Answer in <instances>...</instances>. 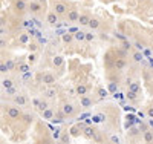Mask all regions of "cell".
Returning <instances> with one entry per match:
<instances>
[{
	"instance_id": "6da1fadb",
	"label": "cell",
	"mask_w": 153,
	"mask_h": 144,
	"mask_svg": "<svg viewBox=\"0 0 153 144\" xmlns=\"http://www.w3.org/2000/svg\"><path fill=\"white\" fill-rule=\"evenodd\" d=\"M28 8V0H12V11L17 16L25 14V11Z\"/></svg>"
},
{
	"instance_id": "7a4b0ae2",
	"label": "cell",
	"mask_w": 153,
	"mask_h": 144,
	"mask_svg": "<svg viewBox=\"0 0 153 144\" xmlns=\"http://www.w3.org/2000/svg\"><path fill=\"white\" fill-rule=\"evenodd\" d=\"M5 112H6V116L11 118V120H20L22 115H23V112L19 107H16V106H6Z\"/></svg>"
},
{
	"instance_id": "3957f363",
	"label": "cell",
	"mask_w": 153,
	"mask_h": 144,
	"mask_svg": "<svg viewBox=\"0 0 153 144\" xmlns=\"http://www.w3.org/2000/svg\"><path fill=\"white\" fill-rule=\"evenodd\" d=\"M54 11L57 12L60 17L61 16H66V12H68V3L65 2V0H55V2H54Z\"/></svg>"
},
{
	"instance_id": "277c9868",
	"label": "cell",
	"mask_w": 153,
	"mask_h": 144,
	"mask_svg": "<svg viewBox=\"0 0 153 144\" xmlns=\"http://www.w3.org/2000/svg\"><path fill=\"white\" fill-rule=\"evenodd\" d=\"M12 101H14L16 106H26L29 100H28L26 95H23V94H16L14 97H12Z\"/></svg>"
},
{
	"instance_id": "5b68a950",
	"label": "cell",
	"mask_w": 153,
	"mask_h": 144,
	"mask_svg": "<svg viewBox=\"0 0 153 144\" xmlns=\"http://www.w3.org/2000/svg\"><path fill=\"white\" fill-rule=\"evenodd\" d=\"M32 106L38 110V112H43L48 107V101L46 100H40V98H34L32 100Z\"/></svg>"
},
{
	"instance_id": "8992f818",
	"label": "cell",
	"mask_w": 153,
	"mask_h": 144,
	"mask_svg": "<svg viewBox=\"0 0 153 144\" xmlns=\"http://www.w3.org/2000/svg\"><path fill=\"white\" fill-rule=\"evenodd\" d=\"M29 11L32 12V14H35V16L42 14V11H43L42 3H40V2H37V0H32V2H29Z\"/></svg>"
},
{
	"instance_id": "52a82bcc",
	"label": "cell",
	"mask_w": 153,
	"mask_h": 144,
	"mask_svg": "<svg viewBox=\"0 0 153 144\" xmlns=\"http://www.w3.org/2000/svg\"><path fill=\"white\" fill-rule=\"evenodd\" d=\"M83 127H84V124H74V126L69 129L71 137H72V138H76V137L83 135Z\"/></svg>"
},
{
	"instance_id": "ba28073f",
	"label": "cell",
	"mask_w": 153,
	"mask_h": 144,
	"mask_svg": "<svg viewBox=\"0 0 153 144\" xmlns=\"http://www.w3.org/2000/svg\"><path fill=\"white\" fill-rule=\"evenodd\" d=\"M63 113H65V116H74L76 112H75V107L72 106L71 103H65L63 104V107H61Z\"/></svg>"
},
{
	"instance_id": "9c48e42d",
	"label": "cell",
	"mask_w": 153,
	"mask_h": 144,
	"mask_svg": "<svg viewBox=\"0 0 153 144\" xmlns=\"http://www.w3.org/2000/svg\"><path fill=\"white\" fill-rule=\"evenodd\" d=\"M55 80H57V77H55L52 72H45L43 77H42V81H43L45 84H54Z\"/></svg>"
},
{
	"instance_id": "30bf717a",
	"label": "cell",
	"mask_w": 153,
	"mask_h": 144,
	"mask_svg": "<svg viewBox=\"0 0 153 144\" xmlns=\"http://www.w3.org/2000/svg\"><path fill=\"white\" fill-rule=\"evenodd\" d=\"M78 17H80V12L76 11V9H71V11L66 12V19H68V22H71V23L78 22Z\"/></svg>"
},
{
	"instance_id": "8fae6325",
	"label": "cell",
	"mask_w": 153,
	"mask_h": 144,
	"mask_svg": "<svg viewBox=\"0 0 153 144\" xmlns=\"http://www.w3.org/2000/svg\"><path fill=\"white\" fill-rule=\"evenodd\" d=\"M58 19H60V16L57 14L55 11H51V12H48V16H46V22L49 23V25H57L58 23Z\"/></svg>"
},
{
	"instance_id": "7c38bea8",
	"label": "cell",
	"mask_w": 153,
	"mask_h": 144,
	"mask_svg": "<svg viewBox=\"0 0 153 144\" xmlns=\"http://www.w3.org/2000/svg\"><path fill=\"white\" fill-rule=\"evenodd\" d=\"M89 92V86L87 84H78L75 87V94L78 95V97H83V95H86Z\"/></svg>"
},
{
	"instance_id": "4fadbf2b",
	"label": "cell",
	"mask_w": 153,
	"mask_h": 144,
	"mask_svg": "<svg viewBox=\"0 0 153 144\" xmlns=\"http://www.w3.org/2000/svg\"><path fill=\"white\" fill-rule=\"evenodd\" d=\"M91 17H92V16L89 14V12H83V14H80V17H78V23H80L81 26H87Z\"/></svg>"
},
{
	"instance_id": "5bb4252c",
	"label": "cell",
	"mask_w": 153,
	"mask_h": 144,
	"mask_svg": "<svg viewBox=\"0 0 153 144\" xmlns=\"http://www.w3.org/2000/svg\"><path fill=\"white\" fill-rule=\"evenodd\" d=\"M126 66H127V60H126L124 57H120V58H117V60H115V68H117L118 71H123V69H126Z\"/></svg>"
},
{
	"instance_id": "9a60e30c",
	"label": "cell",
	"mask_w": 153,
	"mask_h": 144,
	"mask_svg": "<svg viewBox=\"0 0 153 144\" xmlns=\"http://www.w3.org/2000/svg\"><path fill=\"white\" fill-rule=\"evenodd\" d=\"M89 29H98L100 26H101V22H100V19H97V17H91V20H89Z\"/></svg>"
},
{
	"instance_id": "2e32d148",
	"label": "cell",
	"mask_w": 153,
	"mask_h": 144,
	"mask_svg": "<svg viewBox=\"0 0 153 144\" xmlns=\"http://www.w3.org/2000/svg\"><path fill=\"white\" fill-rule=\"evenodd\" d=\"M42 113V116H43V118L45 120H52L54 118V116H55V112L52 110V109H49V107H46L43 112H40Z\"/></svg>"
},
{
	"instance_id": "e0dca14e",
	"label": "cell",
	"mask_w": 153,
	"mask_h": 144,
	"mask_svg": "<svg viewBox=\"0 0 153 144\" xmlns=\"http://www.w3.org/2000/svg\"><path fill=\"white\" fill-rule=\"evenodd\" d=\"M83 135H84L86 138H94V137H95L94 129L89 127V126H84V127H83Z\"/></svg>"
},
{
	"instance_id": "ac0fdd59",
	"label": "cell",
	"mask_w": 153,
	"mask_h": 144,
	"mask_svg": "<svg viewBox=\"0 0 153 144\" xmlns=\"http://www.w3.org/2000/svg\"><path fill=\"white\" fill-rule=\"evenodd\" d=\"M29 66H31L29 63H20L19 66H16V69H17L19 72L25 74V72H28V71H29Z\"/></svg>"
},
{
	"instance_id": "d6986e66",
	"label": "cell",
	"mask_w": 153,
	"mask_h": 144,
	"mask_svg": "<svg viewBox=\"0 0 153 144\" xmlns=\"http://www.w3.org/2000/svg\"><path fill=\"white\" fill-rule=\"evenodd\" d=\"M143 141H144V143H153V132H150V130H146L144 137H143Z\"/></svg>"
},
{
	"instance_id": "ffe728a7",
	"label": "cell",
	"mask_w": 153,
	"mask_h": 144,
	"mask_svg": "<svg viewBox=\"0 0 153 144\" xmlns=\"http://www.w3.org/2000/svg\"><path fill=\"white\" fill-rule=\"evenodd\" d=\"M12 86H16V84H14V81H12L11 78H5V80L2 81V87H3V89H9V87H12Z\"/></svg>"
},
{
	"instance_id": "44dd1931",
	"label": "cell",
	"mask_w": 153,
	"mask_h": 144,
	"mask_svg": "<svg viewBox=\"0 0 153 144\" xmlns=\"http://www.w3.org/2000/svg\"><path fill=\"white\" fill-rule=\"evenodd\" d=\"M91 104H92V100L89 98V97H86V95L81 97V106H83V107H89Z\"/></svg>"
},
{
	"instance_id": "7402d4cb",
	"label": "cell",
	"mask_w": 153,
	"mask_h": 144,
	"mask_svg": "<svg viewBox=\"0 0 153 144\" xmlns=\"http://www.w3.org/2000/svg\"><path fill=\"white\" fill-rule=\"evenodd\" d=\"M129 90H132V92H135V94H139V83L138 81L130 83L129 84Z\"/></svg>"
},
{
	"instance_id": "603a6c76",
	"label": "cell",
	"mask_w": 153,
	"mask_h": 144,
	"mask_svg": "<svg viewBox=\"0 0 153 144\" xmlns=\"http://www.w3.org/2000/svg\"><path fill=\"white\" fill-rule=\"evenodd\" d=\"M5 63H6V66H8V69H9V71H14V69H16V60H12V58H6V60H5Z\"/></svg>"
},
{
	"instance_id": "cb8c5ba5",
	"label": "cell",
	"mask_w": 153,
	"mask_h": 144,
	"mask_svg": "<svg viewBox=\"0 0 153 144\" xmlns=\"http://www.w3.org/2000/svg\"><path fill=\"white\" fill-rule=\"evenodd\" d=\"M118 90V84L117 83H109L107 84V92L109 94H113V92H117Z\"/></svg>"
},
{
	"instance_id": "d4e9b609",
	"label": "cell",
	"mask_w": 153,
	"mask_h": 144,
	"mask_svg": "<svg viewBox=\"0 0 153 144\" xmlns=\"http://www.w3.org/2000/svg\"><path fill=\"white\" fill-rule=\"evenodd\" d=\"M19 42H20L22 45H28V43H29V35H28V34H22V35L19 37Z\"/></svg>"
},
{
	"instance_id": "484cf974",
	"label": "cell",
	"mask_w": 153,
	"mask_h": 144,
	"mask_svg": "<svg viewBox=\"0 0 153 144\" xmlns=\"http://www.w3.org/2000/svg\"><path fill=\"white\" fill-rule=\"evenodd\" d=\"M45 95H46L48 98H55L57 90H55V89H46V90H45Z\"/></svg>"
},
{
	"instance_id": "4316f807",
	"label": "cell",
	"mask_w": 153,
	"mask_h": 144,
	"mask_svg": "<svg viewBox=\"0 0 153 144\" xmlns=\"http://www.w3.org/2000/svg\"><path fill=\"white\" fill-rule=\"evenodd\" d=\"M127 98H129L130 101H136L138 100V94H135V92H132V90H127Z\"/></svg>"
},
{
	"instance_id": "83f0119b",
	"label": "cell",
	"mask_w": 153,
	"mask_h": 144,
	"mask_svg": "<svg viewBox=\"0 0 153 144\" xmlns=\"http://www.w3.org/2000/svg\"><path fill=\"white\" fill-rule=\"evenodd\" d=\"M6 72H9V69L6 66L5 60H2V61H0V74H6Z\"/></svg>"
},
{
	"instance_id": "f1b7e54d",
	"label": "cell",
	"mask_w": 153,
	"mask_h": 144,
	"mask_svg": "<svg viewBox=\"0 0 153 144\" xmlns=\"http://www.w3.org/2000/svg\"><path fill=\"white\" fill-rule=\"evenodd\" d=\"M74 40V35H72V32H69V34H66V35H63V42H65L66 45L68 43H71Z\"/></svg>"
},
{
	"instance_id": "f546056e",
	"label": "cell",
	"mask_w": 153,
	"mask_h": 144,
	"mask_svg": "<svg viewBox=\"0 0 153 144\" xmlns=\"http://www.w3.org/2000/svg\"><path fill=\"white\" fill-rule=\"evenodd\" d=\"M5 90H6L8 95H12V97L17 94V87H16V86H12V87H9V89H5Z\"/></svg>"
},
{
	"instance_id": "4dcf8cb0",
	"label": "cell",
	"mask_w": 153,
	"mask_h": 144,
	"mask_svg": "<svg viewBox=\"0 0 153 144\" xmlns=\"http://www.w3.org/2000/svg\"><path fill=\"white\" fill-rule=\"evenodd\" d=\"M143 60V52H133V61H141Z\"/></svg>"
},
{
	"instance_id": "1f68e13d",
	"label": "cell",
	"mask_w": 153,
	"mask_h": 144,
	"mask_svg": "<svg viewBox=\"0 0 153 144\" xmlns=\"http://www.w3.org/2000/svg\"><path fill=\"white\" fill-rule=\"evenodd\" d=\"M6 46H8V40H6L5 37H0V49H3Z\"/></svg>"
},
{
	"instance_id": "d6a6232c",
	"label": "cell",
	"mask_w": 153,
	"mask_h": 144,
	"mask_svg": "<svg viewBox=\"0 0 153 144\" xmlns=\"http://www.w3.org/2000/svg\"><path fill=\"white\" fill-rule=\"evenodd\" d=\"M121 46L126 49V51H130V48H132V45L127 42V40H123V43H121Z\"/></svg>"
},
{
	"instance_id": "836d02e7",
	"label": "cell",
	"mask_w": 153,
	"mask_h": 144,
	"mask_svg": "<svg viewBox=\"0 0 153 144\" xmlns=\"http://www.w3.org/2000/svg\"><path fill=\"white\" fill-rule=\"evenodd\" d=\"M106 95H107V90H104V89H100V90H98V97L104 98Z\"/></svg>"
},
{
	"instance_id": "e575fe53",
	"label": "cell",
	"mask_w": 153,
	"mask_h": 144,
	"mask_svg": "<svg viewBox=\"0 0 153 144\" xmlns=\"http://www.w3.org/2000/svg\"><path fill=\"white\" fill-rule=\"evenodd\" d=\"M146 113L150 116V118H153V106H149V107H147V110H146Z\"/></svg>"
},
{
	"instance_id": "d590c367",
	"label": "cell",
	"mask_w": 153,
	"mask_h": 144,
	"mask_svg": "<svg viewBox=\"0 0 153 144\" xmlns=\"http://www.w3.org/2000/svg\"><path fill=\"white\" fill-rule=\"evenodd\" d=\"M22 78H23V80H25V81H26V80H29V78H31V72H29V71H28V72H25Z\"/></svg>"
},
{
	"instance_id": "8d00e7d4",
	"label": "cell",
	"mask_w": 153,
	"mask_h": 144,
	"mask_svg": "<svg viewBox=\"0 0 153 144\" xmlns=\"http://www.w3.org/2000/svg\"><path fill=\"white\" fill-rule=\"evenodd\" d=\"M152 54V49H143V55H150Z\"/></svg>"
},
{
	"instance_id": "74e56055",
	"label": "cell",
	"mask_w": 153,
	"mask_h": 144,
	"mask_svg": "<svg viewBox=\"0 0 153 144\" xmlns=\"http://www.w3.org/2000/svg\"><path fill=\"white\" fill-rule=\"evenodd\" d=\"M6 34V29L3 28V26H0V37H2V35H5Z\"/></svg>"
},
{
	"instance_id": "f35d334b",
	"label": "cell",
	"mask_w": 153,
	"mask_h": 144,
	"mask_svg": "<svg viewBox=\"0 0 153 144\" xmlns=\"http://www.w3.org/2000/svg\"><path fill=\"white\" fill-rule=\"evenodd\" d=\"M92 38H94V35H92V34H86V40H87V42H91Z\"/></svg>"
},
{
	"instance_id": "ab89813d",
	"label": "cell",
	"mask_w": 153,
	"mask_h": 144,
	"mask_svg": "<svg viewBox=\"0 0 153 144\" xmlns=\"http://www.w3.org/2000/svg\"><path fill=\"white\" fill-rule=\"evenodd\" d=\"M34 60H35V55L32 54V55L29 57V64H32V63H34Z\"/></svg>"
},
{
	"instance_id": "60d3db41",
	"label": "cell",
	"mask_w": 153,
	"mask_h": 144,
	"mask_svg": "<svg viewBox=\"0 0 153 144\" xmlns=\"http://www.w3.org/2000/svg\"><path fill=\"white\" fill-rule=\"evenodd\" d=\"M28 45H29V43H28ZM29 49H31V51L34 52V51L37 49V46H35V45H29Z\"/></svg>"
},
{
	"instance_id": "b9f144b4",
	"label": "cell",
	"mask_w": 153,
	"mask_h": 144,
	"mask_svg": "<svg viewBox=\"0 0 153 144\" xmlns=\"http://www.w3.org/2000/svg\"><path fill=\"white\" fill-rule=\"evenodd\" d=\"M5 22H6L5 17H0V25H5Z\"/></svg>"
},
{
	"instance_id": "7bdbcfd3",
	"label": "cell",
	"mask_w": 153,
	"mask_h": 144,
	"mask_svg": "<svg viewBox=\"0 0 153 144\" xmlns=\"http://www.w3.org/2000/svg\"><path fill=\"white\" fill-rule=\"evenodd\" d=\"M138 2H146V0H138Z\"/></svg>"
},
{
	"instance_id": "ee69618b",
	"label": "cell",
	"mask_w": 153,
	"mask_h": 144,
	"mask_svg": "<svg viewBox=\"0 0 153 144\" xmlns=\"http://www.w3.org/2000/svg\"><path fill=\"white\" fill-rule=\"evenodd\" d=\"M152 52H153V46H152Z\"/></svg>"
}]
</instances>
